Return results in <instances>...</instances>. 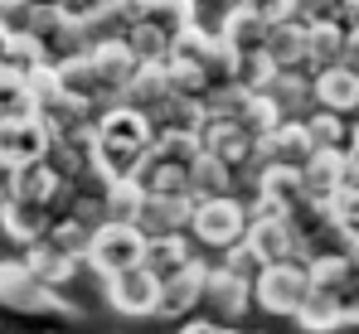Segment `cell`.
Wrapping results in <instances>:
<instances>
[{"instance_id":"cell-45","label":"cell","mask_w":359,"mask_h":334,"mask_svg":"<svg viewBox=\"0 0 359 334\" xmlns=\"http://www.w3.org/2000/svg\"><path fill=\"white\" fill-rule=\"evenodd\" d=\"M10 179H15V169H10V165H5V160H0V204L10 199Z\"/></svg>"},{"instance_id":"cell-15","label":"cell","mask_w":359,"mask_h":334,"mask_svg":"<svg viewBox=\"0 0 359 334\" xmlns=\"http://www.w3.org/2000/svg\"><path fill=\"white\" fill-rule=\"evenodd\" d=\"M301 184H306L311 204H330L350 184V151H316L301 169Z\"/></svg>"},{"instance_id":"cell-51","label":"cell","mask_w":359,"mask_h":334,"mask_svg":"<svg viewBox=\"0 0 359 334\" xmlns=\"http://www.w3.org/2000/svg\"><path fill=\"white\" fill-rule=\"evenodd\" d=\"M0 88H5V68H0Z\"/></svg>"},{"instance_id":"cell-43","label":"cell","mask_w":359,"mask_h":334,"mask_svg":"<svg viewBox=\"0 0 359 334\" xmlns=\"http://www.w3.org/2000/svg\"><path fill=\"white\" fill-rule=\"evenodd\" d=\"M345 68L359 73V25H350V34H345Z\"/></svg>"},{"instance_id":"cell-35","label":"cell","mask_w":359,"mask_h":334,"mask_svg":"<svg viewBox=\"0 0 359 334\" xmlns=\"http://www.w3.org/2000/svg\"><path fill=\"white\" fill-rule=\"evenodd\" d=\"M49 242L59 247V252H68V257H88V242H93V228L88 223H78V218H68V214H59L54 218V228H49Z\"/></svg>"},{"instance_id":"cell-7","label":"cell","mask_w":359,"mask_h":334,"mask_svg":"<svg viewBox=\"0 0 359 334\" xmlns=\"http://www.w3.org/2000/svg\"><path fill=\"white\" fill-rule=\"evenodd\" d=\"M93 68H97L102 92L112 97V107H121V102H126V88L136 83V73H141L146 63L131 54L126 39H102V44H93Z\"/></svg>"},{"instance_id":"cell-2","label":"cell","mask_w":359,"mask_h":334,"mask_svg":"<svg viewBox=\"0 0 359 334\" xmlns=\"http://www.w3.org/2000/svg\"><path fill=\"white\" fill-rule=\"evenodd\" d=\"M0 305L15 310V315H63V320L78 315V305H73L63 291L44 286V281L25 267V257L0 262Z\"/></svg>"},{"instance_id":"cell-50","label":"cell","mask_w":359,"mask_h":334,"mask_svg":"<svg viewBox=\"0 0 359 334\" xmlns=\"http://www.w3.org/2000/svg\"><path fill=\"white\" fill-rule=\"evenodd\" d=\"M29 5H59V0H29Z\"/></svg>"},{"instance_id":"cell-29","label":"cell","mask_w":359,"mask_h":334,"mask_svg":"<svg viewBox=\"0 0 359 334\" xmlns=\"http://www.w3.org/2000/svg\"><path fill=\"white\" fill-rule=\"evenodd\" d=\"M161 165H175V169H194L199 165V155H204V141L194 136V131H165V136H156V151H151Z\"/></svg>"},{"instance_id":"cell-41","label":"cell","mask_w":359,"mask_h":334,"mask_svg":"<svg viewBox=\"0 0 359 334\" xmlns=\"http://www.w3.org/2000/svg\"><path fill=\"white\" fill-rule=\"evenodd\" d=\"M233 5H248V10H257L267 25H277V20H297V0H233Z\"/></svg>"},{"instance_id":"cell-30","label":"cell","mask_w":359,"mask_h":334,"mask_svg":"<svg viewBox=\"0 0 359 334\" xmlns=\"http://www.w3.org/2000/svg\"><path fill=\"white\" fill-rule=\"evenodd\" d=\"M209 54H214V34L199 29V25H189L184 34L170 39V68H194V73H204Z\"/></svg>"},{"instance_id":"cell-20","label":"cell","mask_w":359,"mask_h":334,"mask_svg":"<svg viewBox=\"0 0 359 334\" xmlns=\"http://www.w3.org/2000/svg\"><path fill=\"white\" fill-rule=\"evenodd\" d=\"M199 262V242L189 237V232H175V237H151V247H146V272L156 281H170L180 277L184 267H194Z\"/></svg>"},{"instance_id":"cell-10","label":"cell","mask_w":359,"mask_h":334,"mask_svg":"<svg viewBox=\"0 0 359 334\" xmlns=\"http://www.w3.org/2000/svg\"><path fill=\"white\" fill-rule=\"evenodd\" d=\"M204 305L214 315V325H233L252 305V281L229 272V267H209V286H204Z\"/></svg>"},{"instance_id":"cell-39","label":"cell","mask_w":359,"mask_h":334,"mask_svg":"<svg viewBox=\"0 0 359 334\" xmlns=\"http://www.w3.org/2000/svg\"><path fill=\"white\" fill-rule=\"evenodd\" d=\"M301 25H320V20H345V0H297Z\"/></svg>"},{"instance_id":"cell-19","label":"cell","mask_w":359,"mask_h":334,"mask_svg":"<svg viewBox=\"0 0 359 334\" xmlns=\"http://www.w3.org/2000/svg\"><path fill=\"white\" fill-rule=\"evenodd\" d=\"M49 228H54V214H49V209L20 204V199H5V204H0V232H5L10 242H20V247L44 242V237H49Z\"/></svg>"},{"instance_id":"cell-38","label":"cell","mask_w":359,"mask_h":334,"mask_svg":"<svg viewBox=\"0 0 359 334\" xmlns=\"http://www.w3.org/2000/svg\"><path fill=\"white\" fill-rule=\"evenodd\" d=\"M330 214H335V223L345 228V237L359 242V184H345V189L330 199Z\"/></svg>"},{"instance_id":"cell-12","label":"cell","mask_w":359,"mask_h":334,"mask_svg":"<svg viewBox=\"0 0 359 334\" xmlns=\"http://www.w3.org/2000/svg\"><path fill=\"white\" fill-rule=\"evenodd\" d=\"M204 286H209V262L199 257L194 267H184L180 277L161 281V305H156V315L161 320H189L194 310H199V300H204Z\"/></svg>"},{"instance_id":"cell-26","label":"cell","mask_w":359,"mask_h":334,"mask_svg":"<svg viewBox=\"0 0 359 334\" xmlns=\"http://www.w3.org/2000/svg\"><path fill=\"white\" fill-rule=\"evenodd\" d=\"M0 68H5V78L29 83L39 68H49L44 44H39V39H29V34H10V44H5V54H0Z\"/></svg>"},{"instance_id":"cell-3","label":"cell","mask_w":359,"mask_h":334,"mask_svg":"<svg viewBox=\"0 0 359 334\" xmlns=\"http://www.w3.org/2000/svg\"><path fill=\"white\" fill-rule=\"evenodd\" d=\"M146 247H151V237L136 223H102V228H93V242H88L83 267H93L102 281H112L121 272L146 267Z\"/></svg>"},{"instance_id":"cell-33","label":"cell","mask_w":359,"mask_h":334,"mask_svg":"<svg viewBox=\"0 0 359 334\" xmlns=\"http://www.w3.org/2000/svg\"><path fill=\"white\" fill-rule=\"evenodd\" d=\"M297 325L306 334H335V330H345V305L311 291V300H306V310L297 315Z\"/></svg>"},{"instance_id":"cell-25","label":"cell","mask_w":359,"mask_h":334,"mask_svg":"<svg viewBox=\"0 0 359 334\" xmlns=\"http://www.w3.org/2000/svg\"><path fill=\"white\" fill-rule=\"evenodd\" d=\"M267 58L277 63V68H306V25L301 20H277L272 29H267ZM311 73V68H306Z\"/></svg>"},{"instance_id":"cell-36","label":"cell","mask_w":359,"mask_h":334,"mask_svg":"<svg viewBox=\"0 0 359 334\" xmlns=\"http://www.w3.org/2000/svg\"><path fill=\"white\" fill-rule=\"evenodd\" d=\"M126 44H131V54L141 63H170V34H161L156 25H136L126 34Z\"/></svg>"},{"instance_id":"cell-49","label":"cell","mask_w":359,"mask_h":334,"mask_svg":"<svg viewBox=\"0 0 359 334\" xmlns=\"http://www.w3.org/2000/svg\"><path fill=\"white\" fill-rule=\"evenodd\" d=\"M214 334H243V330H229V325H219V330H214Z\"/></svg>"},{"instance_id":"cell-18","label":"cell","mask_w":359,"mask_h":334,"mask_svg":"<svg viewBox=\"0 0 359 334\" xmlns=\"http://www.w3.org/2000/svg\"><path fill=\"white\" fill-rule=\"evenodd\" d=\"M194 223V199H170V194H146V209L136 228L146 237H175V232H189Z\"/></svg>"},{"instance_id":"cell-8","label":"cell","mask_w":359,"mask_h":334,"mask_svg":"<svg viewBox=\"0 0 359 334\" xmlns=\"http://www.w3.org/2000/svg\"><path fill=\"white\" fill-rule=\"evenodd\" d=\"M257 257V267H277V262H301V242H297V228L287 214L277 218H252L248 223V237H243Z\"/></svg>"},{"instance_id":"cell-6","label":"cell","mask_w":359,"mask_h":334,"mask_svg":"<svg viewBox=\"0 0 359 334\" xmlns=\"http://www.w3.org/2000/svg\"><path fill=\"white\" fill-rule=\"evenodd\" d=\"M49 151H54V131L44 126V116H20V121L0 126V160L10 169L39 165V160H49Z\"/></svg>"},{"instance_id":"cell-16","label":"cell","mask_w":359,"mask_h":334,"mask_svg":"<svg viewBox=\"0 0 359 334\" xmlns=\"http://www.w3.org/2000/svg\"><path fill=\"white\" fill-rule=\"evenodd\" d=\"M316 155V141L306 131V121H282L267 141H257V165H292L306 169V160Z\"/></svg>"},{"instance_id":"cell-42","label":"cell","mask_w":359,"mask_h":334,"mask_svg":"<svg viewBox=\"0 0 359 334\" xmlns=\"http://www.w3.org/2000/svg\"><path fill=\"white\" fill-rule=\"evenodd\" d=\"M224 267H229V272H238V277H248V281H252L257 272H262L248 242H238V247H229V252H224Z\"/></svg>"},{"instance_id":"cell-11","label":"cell","mask_w":359,"mask_h":334,"mask_svg":"<svg viewBox=\"0 0 359 334\" xmlns=\"http://www.w3.org/2000/svg\"><path fill=\"white\" fill-rule=\"evenodd\" d=\"M107 305H112L117 315L146 320V315H156V305H161V281L151 277L146 267H136V272H121V277L107 281Z\"/></svg>"},{"instance_id":"cell-40","label":"cell","mask_w":359,"mask_h":334,"mask_svg":"<svg viewBox=\"0 0 359 334\" xmlns=\"http://www.w3.org/2000/svg\"><path fill=\"white\" fill-rule=\"evenodd\" d=\"M29 20H34V5L29 0H5L0 5V25L10 34H29Z\"/></svg>"},{"instance_id":"cell-1","label":"cell","mask_w":359,"mask_h":334,"mask_svg":"<svg viewBox=\"0 0 359 334\" xmlns=\"http://www.w3.org/2000/svg\"><path fill=\"white\" fill-rule=\"evenodd\" d=\"M156 151V126L151 116L136 107H107L97 116V179L112 184V179H136L141 165L151 160Z\"/></svg>"},{"instance_id":"cell-28","label":"cell","mask_w":359,"mask_h":334,"mask_svg":"<svg viewBox=\"0 0 359 334\" xmlns=\"http://www.w3.org/2000/svg\"><path fill=\"white\" fill-rule=\"evenodd\" d=\"M102 209H107V223H136L141 209H146L141 179H112V184L102 189Z\"/></svg>"},{"instance_id":"cell-47","label":"cell","mask_w":359,"mask_h":334,"mask_svg":"<svg viewBox=\"0 0 359 334\" xmlns=\"http://www.w3.org/2000/svg\"><path fill=\"white\" fill-rule=\"evenodd\" d=\"M345 20H355V25H359V0H345Z\"/></svg>"},{"instance_id":"cell-22","label":"cell","mask_w":359,"mask_h":334,"mask_svg":"<svg viewBox=\"0 0 359 334\" xmlns=\"http://www.w3.org/2000/svg\"><path fill=\"white\" fill-rule=\"evenodd\" d=\"M267 97L282 107L287 121H306L311 111H316V83H311V73L306 68H282L277 78H272V88H267Z\"/></svg>"},{"instance_id":"cell-44","label":"cell","mask_w":359,"mask_h":334,"mask_svg":"<svg viewBox=\"0 0 359 334\" xmlns=\"http://www.w3.org/2000/svg\"><path fill=\"white\" fill-rule=\"evenodd\" d=\"M214 330H219L214 320H194V315H189V320H184V325H180L175 334H214Z\"/></svg>"},{"instance_id":"cell-46","label":"cell","mask_w":359,"mask_h":334,"mask_svg":"<svg viewBox=\"0 0 359 334\" xmlns=\"http://www.w3.org/2000/svg\"><path fill=\"white\" fill-rule=\"evenodd\" d=\"M350 155H355V160H359V121H355V126H350Z\"/></svg>"},{"instance_id":"cell-13","label":"cell","mask_w":359,"mask_h":334,"mask_svg":"<svg viewBox=\"0 0 359 334\" xmlns=\"http://www.w3.org/2000/svg\"><path fill=\"white\" fill-rule=\"evenodd\" d=\"M243 174H248V184H252V199H267V204H277L282 214H297L301 204H306L301 169H292V165H252V169H243Z\"/></svg>"},{"instance_id":"cell-52","label":"cell","mask_w":359,"mask_h":334,"mask_svg":"<svg viewBox=\"0 0 359 334\" xmlns=\"http://www.w3.org/2000/svg\"><path fill=\"white\" fill-rule=\"evenodd\" d=\"M0 5H5V0H0Z\"/></svg>"},{"instance_id":"cell-21","label":"cell","mask_w":359,"mask_h":334,"mask_svg":"<svg viewBox=\"0 0 359 334\" xmlns=\"http://www.w3.org/2000/svg\"><path fill=\"white\" fill-rule=\"evenodd\" d=\"M267 20L257 15V10H248V5H229V15L219 20V39L229 44V49H238V54H257V49H267Z\"/></svg>"},{"instance_id":"cell-24","label":"cell","mask_w":359,"mask_h":334,"mask_svg":"<svg viewBox=\"0 0 359 334\" xmlns=\"http://www.w3.org/2000/svg\"><path fill=\"white\" fill-rule=\"evenodd\" d=\"M25 267H29L34 277L44 281V286H54V291H63L68 281L78 277V267H83V262H78V257H68V252H59V247H54V242L44 237V242L25 247Z\"/></svg>"},{"instance_id":"cell-17","label":"cell","mask_w":359,"mask_h":334,"mask_svg":"<svg viewBox=\"0 0 359 334\" xmlns=\"http://www.w3.org/2000/svg\"><path fill=\"white\" fill-rule=\"evenodd\" d=\"M311 83H316V107L320 111H335V116H355L359 111V73L355 68L335 63V68L311 73Z\"/></svg>"},{"instance_id":"cell-9","label":"cell","mask_w":359,"mask_h":334,"mask_svg":"<svg viewBox=\"0 0 359 334\" xmlns=\"http://www.w3.org/2000/svg\"><path fill=\"white\" fill-rule=\"evenodd\" d=\"M199 141H204V155H214L219 165H229L233 174L257 165V136H248L238 121H209L199 131Z\"/></svg>"},{"instance_id":"cell-37","label":"cell","mask_w":359,"mask_h":334,"mask_svg":"<svg viewBox=\"0 0 359 334\" xmlns=\"http://www.w3.org/2000/svg\"><path fill=\"white\" fill-rule=\"evenodd\" d=\"M277 73H282V68L267 58V49H257V54H243V58H238V88H248V92H267Z\"/></svg>"},{"instance_id":"cell-4","label":"cell","mask_w":359,"mask_h":334,"mask_svg":"<svg viewBox=\"0 0 359 334\" xmlns=\"http://www.w3.org/2000/svg\"><path fill=\"white\" fill-rule=\"evenodd\" d=\"M306 300H311V267H301V262H277L252 277V305L277 320H297Z\"/></svg>"},{"instance_id":"cell-48","label":"cell","mask_w":359,"mask_h":334,"mask_svg":"<svg viewBox=\"0 0 359 334\" xmlns=\"http://www.w3.org/2000/svg\"><path fill=\"white\" fill-rule=\"evenodd\" d=\"M5 44H10V29H5V25H0V54H5Z\"/></svg>"},{"instance_id":"cell-34","label":"cell","mask_w":359,"mask_h":334,"mask_svg":"<svg viewBox=\"0 0 359 334\" xmlns=\"http://www.w3.org/2000/svg\"><path fill=\"white\" fill-rule=\"evenodd\" d=\"M306 131H311V141H316V151H350V121L345 116H335V111H311L306 116Z\"/></svg>"},{"instance_id":"cell-31","label":"cell","mask_w":359,"mask_h":334,"mask_svg":"<svg viewBox=\"0 0 359 334\" xmlns=\"http://www.w3.org/2000/svg\"><path fill=\"white\" fill-rule=\"evenodd\" d=\"M146 25H156L161 34H184L189 25H199V0H151V15Z\"/></svg>"},{"instance_id":"cell-32","label":"cell","mask_w":359,"mask_h":334,"mask_svg":"<svg viewBox=\"0 0 359 334\" xmlns=\"http://www.w3.org/2000/svg\"><path fill=\"white\" fill-rule=\"evenodd\" d=\"M141 189L146 194H170V199H189V169H175V165H161L156 155L141 165Z\"/></svg>"},{"instance_id":"cell-23","label":"cell","mask_w":359,"mask_h":334,"mask_svg":"<svg viewBox=\"0 0 359 334\" xmlns=\"http://www.w3.org/2000/svg\"><path fill=\"white\" fill-rule=\"evenodd\" d=\"M345 34H350V25H345V20L306 25V68H311V73H320V68L345 63Z\"/></svg>"},{"instance_id":"cell-5","label":"cell","mask_w":359,"mask_h":334,"mask_svg":"<svg viewBox=\"0 0 359 334\" xmlns=\"http://www.w3.org/2000/svg\"><path fill=\"white\" fill-rule=\"evenodd\" d=\"M248 204L238 194H224V199H194V223H189V237L199 247H214V252H229L248 237Z\"/></svg>"},{"instance_id":"cell-27","label":"cell","mask_w":359,"mask_h":334,"mask_svg":"<svg viewBox=\"0 0 359 334\" xmlns=\"http://www.w3.org/2000/svg\"><path fill=\"white\" fill-rule=\"evenodd\" d=\"M233 189H238V174L219 165L214 155H199V165L189 169V199H224Z\"/></svg>"},{"instance_id":"cell-14","label":"cell","mask_w":359,"mask_h":334,"mask_svg":"<svg viewBox=\"0 0 359 334\" xmlns=\"http://www.w3.org/2000/svg\"><path fill=\"white\" fill-rule=\"evenodd\" d=\"M68 194H73V189H68V179H63V174L49 165V160L15 169V179H10V199H20V204H34V209H54V204H68Z\"/></svg>"}]
</instances>
